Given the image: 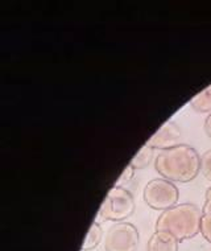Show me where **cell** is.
I'll return each mask as SVG.
<instances>
[{
	"label": "cell",
	"instance_id": "obj_1",
	"mask_svg": "<svg viewBox=\"0 0 211 251\" xmlns=\"http://www.w3.org/2000/svg\"><path fill=\"white\" fill-rule=\"evenodd\" d=\"M155 168L160 176L170 182L193 181L201 171V156L191 146L178 144L160 152Z\"/></svg>",
	"mask_w": 211,
	"mask_h": 251
},
{
	"label": "cell",
	"instance_id": "obj_2",
	"mask_svg": "<svg viewBox=\"0 0 211 251\" xmlns=\"http://www.w3.org/2000/svg\"><path fill=\"white\" fill-rule=\"evenodd\" d=\"M203 212L193 203H177L165 210L156 221V231H166L181 242L201 233Z\"/></svg>",
	"mask_w": 211,
	"mask_h": 251
},
{
	"label": "cell",
	"instance_id": "obj_3",
	"mask_svg": "<svg viewBox=\"0 0 211 251\" xmlns=\"http://www.w3.org/2000/svg\"><path fill=\"white\" fill-rule=\"evenodd\" d=\"M135 199L124 186L114 185L100 205L99 217L104 221L124 222L135 212Z\"/></svg>",
	"mask_w": 211,
	"mask_h": 251
},
{
	"label": "cell",
	"instance_id": "obj_4",
	"mask_svg": "<svg viewBox=\"0 0 211 251\" xmlns=\"http://www.w3.org/2000/svg\"><path fill=\"white\" fill-rule=\"evenodd\" d=\"M142 197L149 208L165 212L176 206L180 199V192L174 182L168 181L163 177L153 178L144 188Z\"/></svg>",
	"mask_w": 211,
	"mask_h": 251
},
{
	"label": "cell",
	"instance_id": "obj_5",
	"mask_svg": "<svg viewBox=\"0 0 211 251\" xmlns=\"http://www.w3.org/2000/svg\"><path fill=\"white\" fill-rule=\"evenodd\" d=\"M139 231L129 222H117L110 226L104 237L106 251H136L139 245Z\"/></svg>",
	"mask_w": 211,
	"mask_h": 251
},
{
	"label": "cell",
	"instance_id": "obj_6",
	"mask_svg": "<svg viewBox=\"0 0 211 251\" xmlns=\"http://www.w3.org/2000/svg\"><path fill=\"white\" fill-rule=\"evenodd\" d=\"M182 138L181 128L177 126V123L172 121L165 122L164 125L160 127L159 130L156 131L153 136L148 140V147L153 148V150H160V151H165L169 148L176 147L180 144V140Z\"/></svg>",
	"mask_w": 211,
	"mask_h": 251
},
{
	"label": "cell",
	"instance_id": "obj_7",
	"mask_svg": "<svg viewBox=\"0 0 211 251\" xmlns=\"http://www.w3.org/2000/svg\"><path fill=\"white\" fill-rule=\"evenodd\" d=\"M147 251H178V241L166 231H155L148 241Z\"/></svg>",
	"mask_w": 211,
	"mask_h": 251
},
{
	"label": "cell",
	"instance_id": "obj_8",
	"mask_svg": "<svg viewBox=\"0 0 211 251\" xmlns=\"http://www.w3.org/2000/svg\"><path fill=\"white\" fill-rule=\"evenodd\" d=\"M190 106L199 114H211V85L194 97Z\"/></svg>",
	"mask_w": 211,
	"mask_h": 251
},
{
	"label": "cell",
	"instance_id": "obj_9",
	"mask_svg": "<svg viewBox=\"0 0 211 251\" xmlns=\"http://www.w3.org/2000/svg\"><path fill=\"white\" fill-rule=\"evenodd\" d=\"M155 150L151 147H148L147 144L141 147V150L134 156V159L131 160L129 165L136 171V169H144L147 168L148 165L151 164L153 160V156H155Z\"/></svg>",
	"mask_w": 211,
	"mask_h": 251
},
{
	"label": "cell",
	"instance_id": "obj_10",
	"mask_svg": "<svg viewBox=\"0 0 211 251\" xmlns=\"http://www.w3.org/2000/svg\"><path fill=\"white\" fill-rule=\"evenodd\" d=\"M102 237H103V230L100 227L99 222L94 221L91 224L90 230L86 235V239L82 245V250L83 251H90L93 249L98 246L102 241Z\"/></svg>",
	"mask_w": 211,
	"mask_h": 251
},
{
	"label": "cell",
	"instance_id": "obj_11",
	"mask_svg": "<svg viewBox=\"0 0 211 251\" xmlns=\"http://www.w3.org/2000/svg\"><path fill=\"white\" fill-rule=\"evenodd\" d=\"M201 234L207 242L211 243V213H203L201 220Z\"/></svg>",
	"mask_w": 211,
	"mask_h": 251
},
{
	"label": "cell",
	"instance_id": "obj_12",
	"mask_svg": "<svg viewBox=\"0 0 211 251\" xmlns=\"http://www.w3.org/2000/svg\"><path fill=\"white\" fill-rule=\"evenodd\" d=\"M201 172L209 181H211V150L201 156Z\"/></svg>",
	"mask_w": 211,
	"mask_h": 251
},
{
	"label": "cell",
	"instance_id": "obj_13",
	"mask_svg": "<svg viewBox=\"0 0 211 251\" xmlns=\"http://www.w3.org/2000/svg\"><path fill=\"white\" fill-rule=\"evenodd\" d=\"M134 175H135V169L132 168L131 165H128V167L123 171V174H121V176L119 177V180H117L115 185L123 186V184H127V182H129L132 178H134Z\"/></svg>",
	"mask_w": 211,
	"mask_h": 251
},
{
	"label": "cell",
	"instance_id": "obj_14",
	"mask_svg": "<svg viewBox=\"0 0 211 251\" xmlns=\"http://www.w3.org/2000/svg\"><path fill=\"white\" fill-rule=\"evenodd\" d=\"M206 201H205V205H203L202 212L203 213H211V186L206 191Z\"/></svg>",
	"mask_w": 211,
	"mask_h": 251
},
{
	"label": "cell",
	"instance_id": "obj_15",
	"mask_svg": "<svg viewBox=\"0 0 211 251\" xmlns=\"http://www.w3.org/2000/svg\"><path fill=\"white\" fill-rule=\"evenodd\" d=\"M205 132L211 139V114L207 115L206 121H205Z\"/></svg>",
	"mask_w": 211,
	"mask_h": 251
}]
</instances>
